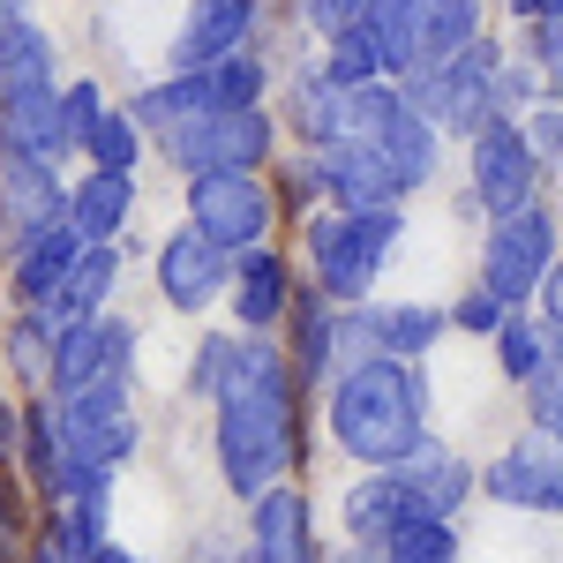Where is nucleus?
Masks as SVG:
<instances>
[{
	"instance_id": "obj_1",
	"label": "nucleus",
	"mask_w": 563,
	"mask_h": 563,
	"mask_svg": "<svg viewBox=\"0 0 563 563\" xmlns=\"http://www.w3.org/2000/svg\"><path fill=\"white\" fill-rule=\"evenodd\" d=\"M218 466L233 496H263L294 466V398H286V353L263 339H233L218 376Z\"/></svg>"
},
{
	"instance_id": "obj_2",
	"label": "nucleus",
	"mask_w": 563,
	"mask_h": 563,
	"mask_svg": "<svg viewBox=\"0 0 563 563\" xmlns=\"http://www.w3.org/2000/svg\"><path fill=\"white\" fill-rule=\"evenodd\" d=\"M331 435L361 466H398L406 451L429 443V384L413 376V361L376 353L361 368H339L331 384Z\"/></svg>"
},
{
	"instance_id": "obj_3",
	"label": "nucleus",
	"mask_w": 563,
	"mask_h": 563,
	"mask_svg": "<svg viewBox=\"0 0 563 563\" xmlns=\"http://www.w3.org/2000/svg\"><path fill=\"white\" fill-rule=\"evenodd\" d=\"M435 135L443 129H435L406 90H390V84L346 90V143H361V151L384 166V180L398 196H413V188L435 174Z\"/></svg>"
},
{
	"instance_id": "obj_4",
	"label": "nucleus",
	"mask_w": 563,
	"mask_h": 563,
	"mask_svg": "<svg viewBox=\"0 0 563 563\" xmlns=\"http://www.w3.org/2000/svg\"><path fill=\"white\" fill-rule=\"evenodd\" d=\"M398 249V203H361V211H339L308 225V256H316V286L331 301H361L376 286L384 256Z\"/></svg>"
},
{
	"instance_id": "obj_5",
	"label": "nucleus",
	"mask_w": 563,
	"mask_h": 563,
	"mask_svg": "<svg viewBox=\"0 0 563 563\" xmlns=\"http://www.w3.org/2000/svg\"><path fill=\"white\" fill-rule=\"evenodd\" d=\"M406 98H413L443 135H481L488 121H511V106H504V60L481 38L459 45L451 60L421 68V76H406Z\"/></svg>"
},
{
	"instance_id": "obj_6",
	"label": "nucleus",
	"mask_w": 563,
	"mask_h": 563,
	"mask_svg": "<svg viewBox=\"0 0 563 563\" xmlns=\"http://www.w3.org/2000/svg\"><path fill=\"white\" fill-rule=\"evenodd\" d=\"M549 271H556V218L541 211V203H526V211H504L488 225V256H481V286L496 294L504 308H526L541 286H549Z\"/></svg>"
},
{
	"instance_id": "obj_7",
	"label": "nucleus",
	"mask_w": 563,
	"mask_h": 563,
	"mask_svg": "<svg viewBox=\"0 0 563 563\" xmlns=\"http://www.w3.org/2000/svg\"><path fill=\"white\" fill-rule=\"evenodd\" d=\"M60 435H68V459H84V466H121L135 451L129 368H98L84 390H68V398H60Z\"/></svg>"
},
{
	"instance_id": "obj_8",
	"label": "nucleus",
	"mask_w": 563,
	"mask_h": 563,
	"mask_svg": "<svg viewBox=\"0 0 563 563\" xmlns=\"http://www.w3.org/2000/svg\"><path fill=\"white\" fill-rule=\"evenodd\" d=\"M271 188L256 180V166H225V174H196L188 180V225H203L218 249H256L271 225Z\"/></svg>"
},
{
	"instance_id": "obj_9",
	"label": "nucleus",
	"mask_w": 563,
	"mask_h": 563,
	"mask_svg": "<svg viewBox=\"0 0 563 563\" xmlns=\"http://www.w3.org/2000/svg\"><path fill=\"white\" fill-rule=\"evenodd\" d=\"M166 158L180 174H225V166H263L271 158V121L263 106H225V113H203L196 129L166 135Z\"/></svg>"
},
{
	"instance_id": "obj_10",
	"label": "nucleus",
	"mask_w": 563,
	"mask_h": 563,
	"mask_svg": "<svg viewBox=\"0 0 563 563\" xmlns=\"http://www.w3.org/2000/svg\"><path fill=\"white\" fill-rule=\"evenodd\" d=\"M533 188H541V158H533V143H526L519 121H488L474 135V196L481 211H526L533 203Z\"/></svg>"
},
{
	"instance_id": "obj_11",
	"label": "nucleus",
	"mask_w": 563,
	"mask_h": 563,
	"mask_svg": "<svg viewBox=\"0 0 563 563\" xmlns=\"http://www.w3.org/2000/svg\"><path fill=\"white\" fill-rule=\"evenodd\" d=\"M233 249H218L203 225H180L166 233V249H158V294L180 308V316H196V308H211L225 294V271H233Z\"/></svg>"
},
{
	"instance_id": "obj_12",
	"label": "nucleus",
	"mask_w": 563,
	"mask_h": 563,
	"mask_svg": "<svg viewBox=\"0 0 563 563\" xmlns=\"http://www.w3.org/2000/svg\"><path fill=\"white\" fill-rule=\"evenodd\" d=\"M481 488H488L496 504H511V511H563V443L549 429L511 443V451L481 474Z\"/></svg>"
},
{
	"instance_id": "obj_13",
	"label": "nucleus",
	"mask_w": 563,
	"mask_h": 563,
	"mask_svg": "<svg viewBox=\"0 0 563 563\" xmlns=\"http://www.w3.org/2000/svg\"><path fill=\"white\" fill-rule=\"evenodd\" d=\"M68 196H76V188H60L53 158L0 151V211H8L15 233H38V225H53V218H68Z\"/></svg>"
},
{
	"instance_id": "obj_14",
	"label": "nucleus",
	"mask_w": 563,
	"mask_h": 563,
	"mask_svg": "<svg viewBox=\"0 0 563 563\" xmlns=\"http://www.w3.org/2000/svg\"><path fill=\"white\" fill-rule=\"evenodd\" d=\"M496 353H504V376H511V384L549 390L563 376V323L556 316H504Z\"/></svg>"
},
{
	"instance_id": "obj_15",
	"label": "nucleus",
	"mask_w": 563,
	"mask_h": 563,
	"mask_svg": "<svg viewBox=\"0 0 563 563\" xmlns=\"http://www.w3.org/2000/svg\"><path fill=\"white\" fill-rule=\"evenodd\" d=\"M76 249H84V233H76L68 218H53V225H38V233H23V241H15V301H23V308L53 301L60 278H68V263H76Z\"/></svg>"
},
{
	"instance_id": "obj_16",
	"label": "nucleus",
	"mask_w": 563,
	"mask_h": 563,
	"mask_svg": "<svg viewBox=\"0 0 563 563\" xmlns=\"http://www.w3.org/2000/svg\"><path fill=\"white\" fill-rule=\"evenodd\" d=\"M0 151H23V158H60V151H76L68 129H60V90L31 84V90H15V98H0Z\"/></svg>"
},
{
	"instance_id": "obj_17",
	"label": "nucleus",
	"mask_w": 563,
	"mask_h": 563,
	"mask_svg": "<svg viewBox=\"0 0 563 563\" xmlns=\"http://www.w3.org/2000/svg\"><path fill=\"white\" fill-rule=\"evenodd\" d=\"M361 31L376 45L384 76H421V60H429V8L421 0H368Z\"/></svg>"
},
{
	"instance_id": "obj_18",
	"label": "nucleus",
	"mask_w": 563,
	"mask_h": 563,
	"mask_svg": "<svg viewBox=\"0 0 563 563\" xmlns=\"http://www.w3.org/2000/svg\"><path fill=\"white\" fill-rule=\"evenodd\" d=\"M249 31H256V0H196L174 53H180V68H211L225 53H241Z\"/></svg>"
},
{
	"instance_id": "obj_19",
	"label": "nucleus",
	"mask_w": 563,
	"mask_h": 563,
	"mask_svg": "<svg viewBox=\"0 0 563 563\" xmlns=\"http://www.w3.org/2000/svg\"><path fill=\"white\" fill-rule=\"evenodd\" d=\"M256 563H316V533H308V496L294 481H271L256 496Z\"/></svg>"
},
{
	"instance_id": "obj_20",
	"label": "nucleus",
	"mask_w": 563,
	"mask_h": 563,
	"mask_svg": "<svg viewBox=\"0 0 563 563\" xmlns=\"http://www.w3.org/2000/svg\"><path fill=\"white\" fill-rule=\"evenodd\" d=\"M390 474H398V488H406V504H413V511H435V519H451V511L466 504V488H474L466 459H451V451H435V443L406 451Z\"/></svg>"
},
{
	"instance_id": "obj_21",
	"label": "nucleus",
	"mask_w": 563,
	"mask_h": 563,
	"mask_svg": "<svg viewBox=\"0 0 563 563\" xmlns=\"http://www.w3.org/2000/svg\"><path fill=\"white\" fill-rule=\"evenodd\" d=\"M294 301V286H286V263L271 256V249H241L233 263V316L249 323V331H271L278 316Z\"/></svg>"
},
{
	"instance_id": "obj_22",
	"label": "nucleus",
	"mask_w": 563,
	"mask_h": 563,
	"mask_svg": "<svg viewBox=\"0 0 563 563\" xmlns=\"http://www.w3.org/2000/svg\"><path fill=\"white\" fill-rule=\"evenodd\" d=\"M113 278H121V256H113V241H84L76 263H68V278H60V294L45 301L53 323H76V316H98L106 294H113Z\"/></svg>"
},
{
	"instance_id": "obj_23",
	"label": "nucleus",
	"mask_w": 563,
	"mask_h": 563,
	"mask_svg": "<svg viewBox=\"0 0 563 563\" xmlns=\"http://www.w3.org/2000/svg\"><path fill=\"white\" fill-rule=\"evenodd\" d=\"M135 121H143V135H180V129H196L203 113H218L211 106V90H203V68H188V76H166V84H151L143 98L129 106Z\"/></svg>"
},
{
	"instance_id": "obj_24",
	"label": "nucleus",
	"mask_w": 563,
	"mask_h": 563,
	"mask_svg": "<svg viewBox=\"0 0 563 563\" xmlns=\"http://www.w3.org/2000/svg\"><path fill=\"white\" fill-rule=\"evenodd\" d=\"M113 339H121V323H106V316H76V323H60V346H53V390L68 398V390H84L106 361H113Z\"/></svg>"
},
{
	"instance_id": "obj_25",
	"label": "nucleus",
	"mask_w": 563,
	"mask_h": 563,
	"mask_svg": "<svg viewBox=\"0 0 563 563\" xmlns=\"http://www.w3.org/2000/svg\"><path fill=\"white\" fill-rule=\"evenodd\" d=\"M129 211H135V180L113 174V166H98V174L68 196V225H76L84 241H113V233L129 225Z\"/></svg>"
},
{
	"instance_id": "obj_26",
	"label": "nucleus",
	"mask_w": 563,
	"mask_h": 563,
	"mask_svg": "<svg viewBox=\"0 0 563 563\" xmlns=\"http://www.w3.org/2000/svg\"><path fill=\"white\" fill-rule=\"evenodd\" d=\"M31 84H53V38L38 23H23L15 8H0V98H15Z\"/></svg>"
},
{
	"instance_id": "obj_27",
	"label": "nucleus",
	"mask_w": 563,
	"mask_h": 563,
	"mask_svg": "<svg viewBox=\"0 0 563 563\" xmlns=\"http://www.w3.org/2000/svg\"><path fill=\"white\" fill-rule=\"evenodd\" d=\"M286 121H294V135H301L308 151L339 143V135H346V90L331 84V76H301L294 98H286Z\"/></svg>"
},
{
	"instance_id": "obj_28",
	"label": "nucleus",
	"mask_w": 563,
	"mask_h": 563,
	"mask_svg": "<svg viewBox=\"0 0 563 563\" xmlns=\"http://www.w3.org/2000/svg\"><path fill=\"white\" fill-rule=\"evenodd\" d=\"M451 556H459V533H451V519H435V511H406L376 541V563H451Z\"/></svg>"
},
{
	"instance_id": "obj_29",
	"label": "nucleus",
	"mask_w": 563,
	"mask_h": 563,
	"mask_svg": "<svg viewBox=\"0 0 563 563\" xmlns=\"http://www.w3.org/2000/svg\"><path fill=\"white\" fill-rule=\"evenodd\" d=\"M406 511H413V504H406L398 474H390V466H376V474H368V481L346 496V533H353V541H384V533L406 519Z\"/></svg>"
},
{
	"instance_id": "obj_30",
	"label": "nucleus",
	"mask_w": 563,
	"mask_h": 563,
	"mask_svg": "<svg viewBox=\"0 0 563 563\" xmlns=\"http://www.w3.org/2000/svg\"><path fill=\"white\" fill-rule=\"evenodd\" d=\"M368 316H376V346L398 353V361H421V353L443 339V316H435V308L406 301V308H368Z\"/></svg>"
},
{
	"instance_id": "obj_31",
	"label": "nucleus",
	"mask_w": 563,
	"mask_h": 563,
	"mask_svg": "<svg viewBox=\"0 0 563 563\" xmlns=\"http://www.w3.org/2000/svg\"><path fill=\"white\" fill-rule=\"evenodd\" d=\"M294 323H301V361H294V376H308V384L339 376V361H331V331H339V316H331V294H301Z\"/></svg>"
},
{
	"instance_id": "obj_32",
	"label": "nucleus",
	"mask_w": 563,
	"mask_h": 563,
	"mask_svg": "<svg viewBox=\"0 0 563 563\" xmlns=\"http://www.w3.org/2000/svg\"><path fill=\"white\" fill-rule=\"evenodd\" d=\"M53 346H60V323H53V316L8 323V368H15L23 384H53Z\"/></svg>"
},
{
	"instance_id": "obj_33",
	"label": "nucleus",
	"mask_w": 563,
	"mask_h": 563,
	"mask_svg": "<svg viewBox=\"0 0 563 563\" xmlns=\"http://www.w3.org/2000/svg\"><path fill=\"white\" fill-rule=\"evenodd\" d=\"M429 8V60L421 68H435V60H451L459 45L481 38V0H421Z\"/></svg>"
},
{
	"instance_id": "obj_34",
	"label": "nucleus",
	"mask_w": 563,
	"mask_h": 563,
	"mask_svg": "<svg viewBox=\"0 0 563 563\" xmlns=\"http://www.w3.org/2000/svg\"><path fill=\"white\" fill-rule=\"evenodd\" d=\"M90 166H113V174H129L135 166V151H143V121H135V113H113V106H106V121H98V129H90Z\"/></svg>"
},
{
	"instance_id": "obj_35",
	"label": "nucleus",
	"mask_w": 563,
	"mask_h": 563,
	"mask_svg": "<svg viewBox=\"0 0 563 563\" xmlns=\"http://www.w3.org/2000/svg\"><path fill=\"white\" fill-rule=\"evenodd\" d=\"M323 76H331L339 90H361V84H376V76H384V60H376V45H368V31H361V23L331 38V60H323Z\"/></svg>"
},
{
	"instance_id": "obj_36",
	"label": "nucleus",
	"mask_w": 563,
	"mask_h": 563,
	"mask_svg": "<svg viewBox=\"0 0 563 563\" xmlns=\"http://www.w3.org/2000/svg\"><path fill=\"white\" fill-rule=\"evenodd\" d=\"M203 90H211L218 113H225V106H256V98H263V68L249 60V53H225V60L203 68Z\"/></svg>"
},
{
	"instance_id": "obj_37",
	"label": "nucleus",
	"mask_w": 563,
	"mask_h": 563,
	"mask_svg": "<svg viewBox=\"0 0 563 563\" xmlns=\"http://www.w3.org/2000/svg\"><path fill=\"white\" fill-rule=\"evenodd\" d=\"M98 541H106V533H90V526L68 511V519H53V526L38 533L31 563H90V556H98Z\"/></svg>"
},
{
	"instance_id": "obj_38",
	"label": "nucleus",
	"mask_w": 563,
	"mask_h": 563,
	"mask_svg": "<svg viewBox=\"0 0 563 563\" xmlns=\"http://www.w3.org/2000/svg\"><path fill=\"white\" fill-rule=\"evenodd\" d=\"M106 121V98H98V84H76V90H60V129H68V143L84 151L90 129Z\"/></svg>"
},
{
	"instance_id": "obj_39",
	"label": "nucleus",
	"mask_w": 563,
	"mask_h": 563,
	"mask_svg": "<svg viewBox=\"0 0 563 563\" xmlns=\"http://www.w3.org/2000/svg\"><path fill=\"white\" fill-rule=\"evenodd\" d=\"M526 143H533V158L541 166H563V106H526Z\"/></svg>"
},
{
	"instance_id": "obj_40",
	"label": "nucleus",
	"mask_w": 563,
	"mask_h": 563,
	"mask_svg": "<svg viewBox=\"0 0 563 563\" xmlns=\"http://www.w3.org/2000/svg\"><path fill=\"white\" fill-rule=\"evenodd\" d=\"M301 15L323 31V38H339V31H353V23L368 15V0H301Z\"/></svg>"
},
{
	"instance_id": "obj_41",
	"label": "nucleus",
	"mask_w": 563,
	"mask_h": 563,
	"mask_svg": "<svg viewBox=\"0 0 563 563\" xmlns=\"http://www.w3.org/2000/svg\"><path fill=\"white\" fill-rule=\"evenodd\" d=\"M451 323H459V331H488V339H496V331H504V301L481 286V294H466V301L451 308Z\"/></svg>"
},
{
	"instance_id": "obj_42",
	"label": "nucleus",
	"mask_w": 563,
	"mask_h": 563,
	"mask_svg": "<svg viewBox=\"0 0 563 563\" xmlns=\"http://www.w3.org/2000/svg\"><path fill=\"white\" fill-rule=\"evenodd\" d=\"M533 68H541L549 84H563V15H541V23H533Z\"/></svg>"
},
{
	"instance_id": "obj_43",
	"label": "nucleus",
	"mask_w": 563,
	"mask_h": 563,
	"mask_svg": "<svg viewBox=\"0 0 563 563\" xmlns=\"http://www.w3.org/2000/svg\"><path fill=\"white\" fill-rule=\"evenodd\" d=\"M225 353H233V339H203V353H196V390H211V398H218V376H225Z\"/></svg>"
},
{
	"instance_id": "obj_44",
	"label": "nucleus",
	"mask_w": 563,
	"mask_h": 563,
	"mask_svg": "<svg viewBox=\"0 0 563 563\" xmlns=\"http://www.w3.org/2000/svg\"><path fill=\"white\" fill-rule=\"evenodd\" d=\"M533 421H541V429L563 443V376H556L549 390H533Z\"/></svg>"
},
{
	"instance_id": "obj_45",
	"label": "nucleus",
	"mask_w": 563,
	"mask_h": 563,
	"mask_svg": "<svg viewBox=\"0 0 563 563\" xmlns=\"http://www.w3.org/2000/svg\"><path fill=\"white\" fill-rule=\"evenodd\" d=\"M541 308L563 323V256H556V271H549V286H541Z\"/></svg>"
},
{
	"instance_id": "obj_46",
	"label": "nucleus",
	"mask_w": 563,
	"mask_h": 563,
	"mask_svg": "<svg viewBox=\"0 0 563 563\" xmlns=\"http://www.w3.org/2000/svg\"><path fill=\"white\" fill-rule=\"evenodd\" d=\"M90 563H135V556H129V549H113V541H98V556H90Z\"/></svg>"
},
{
	"instance_id": "obj_47",
	"label": "nucleus",
	"mask_w": 563,
	"mask_h": 563,
	"mask_svg": "<svg viewBox=\"0 0 563 563\" xmlns=\"http://www.w3.org/2000/svg\"><path fill=\"white\" fill-rule=\"evenodd\" d=\"M15 435H23V421H15V413L0 406V443H15Z\"/></svg>"
},
{
	"instance_id": "obj_48",
	"label": "nucleus",
	"mask_w": 563,
	"mask_h": 563,
	"mask_svg": "<svg viewBox=\"0 0 563 563\" xmlns=\"http://www.w3.org/2000/svg\"><path fill=\"white\" fill-rule=\"evenodd\" d=\"M368 556H376V541H361V556H339V563H368Z\"/></svg>"
},
{
	"instance_id": "obj_49",
	"label": "nucleus",
	"mask_w": 563,
	"mask_h": 563,
	"mask_svg": "<svg viewBox=\"0 0 563 563\" xmlns=\"http://www.w3.org/2000/svg\"><path fill=\"white\" fill-rule=\"evenodd\" d=\"M549 15H563V0H549Z\"/></svg>"
},
{
	"instance_id": "obj_50",
	"label": "nucleus",
	"mask_w": 563,
	"mask_h": 563,
	"mask_svg": "<svg viewBox=\"0 0 563 563\" xmlns=\"http://www.w3.org/2000/svg\"><path fill=\"white\" fill-rule=\"evenodd\" d=\"M0 519H8V504H0Z\"/></svg>"
}]
</instances>
